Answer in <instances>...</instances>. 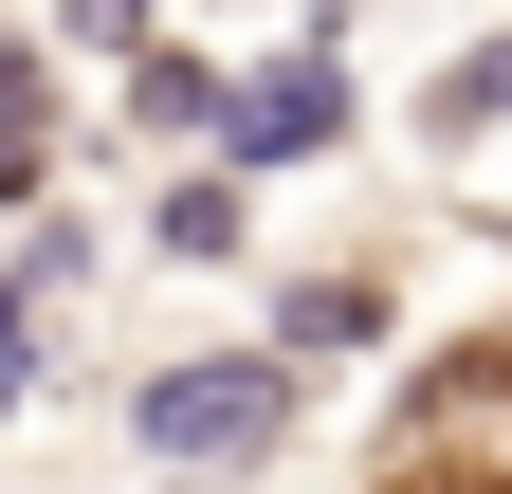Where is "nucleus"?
Masks as SVG:
<instances>
[{"label": "nucleus", "instance_id": "f257e3e1", "mask_svg": "<svg viewBox=\"0 0 512 494\" xmlns=\"http://www.w3.org/2000/svg\"><path fill=\"white\" fill-rule=\"evenodd\" d=\"M366 494H512V330L439 348L421 385H403V421H384Z\"/></svg>", "mask_w": 512, "mask_h": 494}, {"label": "nucleus", "instance_id": "f03ea898", "mask_svg": "<svg viewBox=\"0 0 512 494\" xmlns=\"http://www.w3.org/2000/svg\"><path fill=\"white\" fill-rule=\"evenodd\" d=\"M275 421H293V366L275 348H202V366H147L128 440H147L165 476H238V458H275Z\"/></svg>", "mask_w": 512, "mask_h": 494}, {"label": "nucleus", "instance_id": "7ed1b4c3", "mask_svg": "<svg viewBox=\"0 0 512 494\" xmlns=\"http://www.w3.org/2000/svg\"><path fill=\"white\" fill-rule=\"evenodd\" d=\"M311 147H348V74H330V37L275 55L256 92H220V165H311Z\"/></svg>", "mask_w": 512, "mask_h": 494}, {"label": "nucleus", "instance_id": "20e7f679", "mask_svg": "<svg viewBox=\"0 0 512 494\" xmlns=\"http://www.w3.org/2000/svg\"><path fill=\"white\" fill-rule=\"evenodd\" d=\"M384 330V275H293L275 293V366H311V348H366Z\"/></svg>", "mask_w": 512, "mask_h": 494}, {"label": "nucleus", "instance_id": "39448f33", "mask_svg": "<svg viewBox=\"0 0 512 494\" xmlns=\"http://www.w3.org/2000/svg\"><path fill=\"white\" fill-rule=\"evenodd\" d=\"M494 110H512V37H476V55H458V74H439V92H421V129H439V147H458V129H494Z\"/></svg>", "mask_w": 512, "mask_h": 494}, {"label": "nucleus", "instance_id": "423d86ee", "mask_svg": "<svg viewBox=\"0 0 512 494\" xmlns=\"http://www.w3.org/2000/svg\"><path fill=\"white\" fill-rule=\"evenodd\" d=\"M165 257H238V183H165Z\"/></svg>", "mask_w": 512, "mask_h": 494}, {"label": "nucleus", "instance_id": "0eeeda50", "mask_svg": "<svg viewBox=\"0 0 512 494\" xmlns=\"http://www.w3.org/2000/svg\"><path fill=\"white\" fill-rule=\"evenodd\" d=\"M37 183H55V129H37V110H0V220H19Z\"/></svg>", "mask_w": 512, "mask_h": 494}]
</instances>
